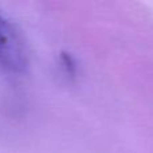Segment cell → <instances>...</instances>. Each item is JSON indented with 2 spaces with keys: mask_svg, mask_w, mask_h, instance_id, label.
I'll return each instance as SVG.
<instances>
[{
  "mask_svg": "<svg viewBox=\"0 0 153 153\" xmlns=\"http://www.w3.org/2000/svg\"><path fill=\"white\" fill-rule=\"evenodd\" d=\"M28 65V47L23 34L0 12V67L12 74H23Z\"/></svg>",
  "mask_w": 153,
  "mask_h": 153,
  "instance_id": "obj_1",
  "label": "cell"
}]
</instances>
